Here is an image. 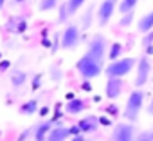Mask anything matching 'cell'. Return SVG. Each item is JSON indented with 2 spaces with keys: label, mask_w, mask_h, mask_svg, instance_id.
Segmentation results:
<instances>
[{
  "label": "cell",
  "mask_w": 153,
  "mask_h": 141,
  "mask_svg": "<svg viewBox=\"0 0 153 141\" xmlns=\"http://www.w3.org/2000/svg\"><path fill=\"white\" fill-rule=\"evenodd\" d=\"M144 91L142 89H135L130 92L128 100H126V105H124V110H123V118L128 119L130 123H137L139 119V114L144 107Z\"/></svg>",
  "instance_id": "1"
},
{
  "label": "cell",
  "mask_w": 153,
  "mask_h": 141,
  "mask_svg": "<svg viewBox=\"0 0 153 141\" xmlns=\"http://www.w3.org/2000/svg\"><path fill=\"white\" fill-rule=\"evenodd\" d=\"M76 69L81 74L83 80H94L103 73V63L97 62L96 58H92L88 52H85L78 62H76Z\"/></svg>",
  "instance_id": "2"
},
{
  "label": "cell",
  "mask_w": 153,
  "mask_h": 141,
  "mask_svg": "<svg viewBox=\"0 0 153 141\" xmlns=\"http://www.w3.org/2000/svg\"><path fill=\"white\" fill-rule=\"evenodd\" d=\"M135 65H137L135 58H119L106 65L105 74H106V78H124L126 74H130L133 70Z\"/></svg>",
  "instance_id": "3"
},
{
  "label": "cell",
  "mask_w": 153,
  "mask_h": 141,
  "mask_svg": "<svg viewBox=\"0 0 153 141\" xmlns=\"http://www.w3.org/2000/svg\"><path fill=\"white\" fill-rule=\"evenodd\" d=\"M81 42V29L78 26H67L63 31H61V36H59V47L65 49V51H74L76 47L79 45Z\"/></svg>",
  "instance_id": "4"
},
{
  "label": "cell",
  "mask_w": 153,
  "mask_h": 141,
  "mask_svg": "<svg viewBox=\"0 0 153 141\" xmlns=\"http://www.w3.org/2000/svg\"><path fill=\"white\" fill-rule=\"evenodd\" d=\"M106 40H105V36L103 34H94L92 38H90V42H88V45H87V52L92 56V58H96L97 62H105V56H106Z\"/></svg>",
  "instance_id": "5"
},
{
  "label": "cell",
  "mask_w": 153,
  "mask_h": 141,
  "mask_svg": "<svg viewBox=\"0 0 153 141\" xmlns=\"http://www.w3.org/2000/svg\"><path fill=\"white\" fill-rule=\"evenodd\" d=\"M117 6H119V0H101V4L97 8V24L101 27H105L110 22V18L114 16Z\"/></svg>",
  "instance_id": "6"
},
{
  "label": "cell",
  "mask_w": 153,
  "mask_h": 141,
  "mask_svg": "<svg viewBox=\"0 0 153 141\" xmlns=\"http://www.w3.org/2000/svg\"><path fill=\"white\" fill-rule=\"evenodd\" d=\"M149 74H151L149 58H148V56L139 58V62H137V74H135V82H133L135 87H137V89L144 87V85L148 83V80H149Z\"/></svg>",
  "instance_id": "7"
},
{
  "label": "cell",
  "mask_w": 153,
  "mask_h": 141,
  "mask_svg": "<svg viewBox=\"0 0 153 141\" xmlns=\"http://www.w3.org/2000/svg\"><path fill=\"white\" fill-rule=\"evenodd\" d=\"M135 139V127L133 123H117L112 132V141H133Z\"/></svg>",
  "instance_id": "8"
},
{
  "label": "cell",
  "mask_w": 153,
  "mask_h": 141,
  "mask_svg": "<svg viewBox=\"0 0 153 141\" xmlns=\"http://www.w3.org/2000/svg\"><path fill=\"white\" fill-rule=\"evenodd\" d=\"M123 89H124L123 78H108L105 85V96L108 100H117L123 94Z\"/></svg>",
  "instance_id": "9"
},
{
  "label": "cell",
  "mask_w": 153,
  "mask_h": 141,
  "mask_svg": "<svg viewBox=\"0 0 153 141\" xmlns=\"http://www.w3.org/2000/svg\"><path fill=\"white\" fill-rule=\"evenodd\" d=\"M78 127H79V130H81L83 136H85V134H90V132H96V130L101 127L99 116H94V114L85 116V118H81V119L78 121Z\"/></svg>",
  "instance_id": "10"
},
{
  "label": "cell",
  "mask_w": 153,
  "mask_h": 141,
  "mask_svg": "<svg viewBox=\"0 0 153 141\" xmlns=\"http://www.w3.org/2000/svg\"><path fill=\"white\" fill-rule=\"evenodd\" d=\"M70 128L65 127V125H54L47 136V141H67L70 139Z\"/></svg>",
  "instance_id": "11"
},
{
  "label": "cell",
  "mask_w": 153,
  "mask_h": 141,
  "mask_svg": "<svg viewBox=\"0 0 153 141\" xmlns=\"http://www.w3.org/2000/svg\"><path fill=\"white\" fill-rule=\"evenodd\" d=\"M54 127V121L52 119H45V121H40L34 128V141H47V136L51 132V128Z\"/></svg>",
  "instance_id": "12"
},
{
  "label": "cell",
  "mask_w": 153,
  "mask_h": 141,
  "mask_svg": "<svg viewBox=\"0 0 153 141\" xmlns=\"http://www.w3.org/2000/svg\"><path fill=\"white\" fill-rule=\"evenodd\" d=\"M85 109H87V103H85V100H79V98H70L65 103V112L67 114H72V116L81 114Z\"/></svg>",
  "instance_id": "13"
},
{
  "label": "cell",
  "mask_w": 153,
  "mask_h": 141,
  "mask_svg": "<svg viewBox=\"0 0 153 141\" xmlns=\"http://www.w3.org/2000/svg\"><path fill=\"white\" fill-rule=\"evenodd\" d=\"M137 29H139V33H142V34H146V33H149V31L153 29V11L146 13V15L139 20Z\"/></svg>",
  "instance_id": "14"
},
{
  "label": "cell",
  "mask_w": 153,
  "mask_h": 141,
  "mask_svg": "<svg viewBox=\"0 0 153 141\" xmlns=\"http://www.w3.org/2000/svg\"><path fill=\"white\" fill-rule=\"evenodd\" d=\"M38 107H40V101H38V98H36V100H29V101L22 103L18 110H20V114H27V116H33V114H36Z\"/></svg>",
  "instance_id": "15"
},
{
  "label": "cell",
  "mask_w": 153,
  "mask_h": 141,
  "mask_svg": "<svg viewBox=\"0 0 153 141\" xmlns=\"http://www.w3.org/2000/svg\"><path fill=\"white\" fill-rule=\"evenodd\" d=\"M25 82H27V74L24 70H13L11 73V83H13L15 89H20Z\"/></svg>",
  "instance_id": "16"
},
{
  "label": "cell",
  "mask_w": 153,
  "mask_h": 141,
  "mask_svg": "<svg viewBox=\"0 0 153 141\" xmlns=\"http://www.w3.org/2000/svg\"><path fill=\"white\" fill-rule=\"evenodd\" d=\"M123 51H124L123 44H121V42H114V44L110 45L108 60H110V62H114V60H119V58H123Z\"/></svg>",
  "instance_id": "17"
},
{
  "label": "cell",
  "mask_w": 153,
  "mask_h": 141,
  "mask_svg": "<svg viewBox=\"0 0 153 141\" xmlns=\"http://www.w3.org/2000/svg\"><path fill=\"white\" fill-rule=\"evenodd\" d=\"M137 4H139V0H119V6H117V9H119V13H121V15H124V13L135 11Z\"/></svg>",
  "instance_id": "18"
},
{
  "label": "cell",
  "mask_w": 153,
  "mask_h": 141,
  "mask_svg": "<svg viewBox=\"0 0 153 141\" xmlns=\"http://www.w3.org/2000/svg\"><path fill=\"white\" fill-rule=\"evenodd\" d=\"M58 13H59V16H58V22H59V24L67 22V20L72 16V13H70V8H68V4H67V2H61V4L58 6Z\"/></svg>",
  "instance_id": "19"
},
{
  "label": "cell",
  "mask_w": 153,
  "mask_h": 141,
  "mask_svg": "<svg viewBox=\"0 0 153 141\" xmlns=\"http://www.w3.org/2000/svg\"><path fill=\"white\" fill-rule=\"evenodd\" d=\"M58 6H59V4H58V0H40L38 9H40V11H43V13H47V11L56 9Z\"/></svg>",
  "instance_id": "20"
},
{
  "label": "cell",
  "mask_w": 153,
  "mask_h": 141,
  "mask_svg": "<svg viewBox=\"0 0 153 141\" xmlns=\"http://www.w3.org/2000/svg\"><path fill=\"white\" fill-rule=\"evenodd\" d=\"M49 74H51V80L52 82H61V78H63V70L58 67V65H51V69H49Z\"/></svg>",
  "instance_id": "21"
},
{
  "label": "cell",
  "mask_w": 153,
  "mask_h": 141,
  "mask_svg": "<svg viewBox=\"0 0 153 141\" xmlns=\"http://www.w3.org/2000/svg\"><path fill=\"white\" fill-rule=\"evenodd\" d=\"M85 2H87V0H67V4H68L72 15H74V13H78V11L85 6Z\"/></svg>",
  "instance_id": "22"
},
{
  "label": "cell",
  "mask_w": 153,
  "mask_h": 141,
  "mask_svg": "<svg viewBox=\"0 0 153 141\" xmlns=\"http://www.w3.org/2000/svg\"><path fill=\"white\" fill-rule=\"evenodd\" d=\"M133 141H153V128H148V130L139 132Z\"/></svg>",
  "instance_id": "23"
},
{
  "label": "cell",
  "mask_w": 153,
  "mask_h": 141,
  "mask_svg": "<svg viewBox=\"0 0 153 141\" xmlns=\"http://www.w3.org/2000/svg\"><path fill=\"white\" fill-rule=\"evenodd\" d=\"M133 16H135V11H130V13H124V15H121L119 26H121V27H128V26L133 22Z\"/></svg>",
  "instance_id": "24"
},
{
  "label": "cell",
  "mask_w": 153,
  "mask_h": 141,
  "mask_svg": "<svg viewBox=\"0 0 153 141\" xmlns=\"http://www.w3.org/2000/svg\"><path fill=\"white\" fill-rule=\"evenodd\" d=\"M149 45H153V29H151L149 33H146L144 38H142V47L146 49V47H149Z\"/></svg>",
  "instance_id": "25"
},
{
  "label": "cell",
  "mask_w": 153,
  "mask_h": 141,
  "mask_svg": "<svg viewBox=\"0 0 153 141\" xmlns=\"http://www.w3.org/2000/svg\"><path fill=\"white\" fill-rule=\"evenodd\" d=\"M92 13H94V8H88L87 13H85V16H83V27H85V29L90 26V16H92Z\"/></svg>",
  "instance_id": "26"
},
{
  "label": "cell",
  "mask_w": 153,
  "mask_h": 141,
  "mask_svg": "<svg viewBox=\"0 0 153 141\" xmlns=\"http://www.w3.org/2000/svg\"><path fill=\"white\" fill-rule=\"evenodd\" d=\"M40 85H42V76L38 74V76H34V80H33V91H38Z\"/></svg>",
  "instance_id": "27"
},
{
  "label": "cell",
  "mask_w": 153,
  "mask_h": 141,
  "mask_svg": "<svg viewBox=\"0 0 153 141\" xmlns=\"http://www.w3.org/2000/svg\"><path fill=\"white\" fill-rule=\"evenodd\" d=\"M68 128H70V136H79V134H81V130H79L78 123H76V125H72V127H68Z\"/></svg>",
  "instance_id": "28"
},
{
  "label": "cell",
  "mask_w": 153,
  "mask_h": 141,
  "mask_svg": "<svg viewBox=\"0 0 153 141\" xmlns=\"http://www.w3.org/2000/svg\"><path fill=\"white\" fill-rule=\"evenodd\" d=\"M27 29V22L25 20H22V22H18V27H16V31L15 33H24Z\"/></svg>",
  "instance_id": "29"
},
{
  "label": "cell",
  "mask_w": 153,
  "mask_h": 141,
  "mask_svg": "<svg viewBox=\"0 0 153 141\" xmlns=\"http://www.w3.org/2000/svg\"><path fill=\"white\" fill-rule=\"evenodd\" d=\"M81 89H83L85 92H92V85H90V80H85V82H83V85H81Z\"/></svg>",
  "instance_id": "30"
},
{
  "label": "cell",
  "mask_w": 153,
  "mask_h": 141,
  "mask_svg": "<svg viewBox=\"0 0 153 141\" xmlns=\"http://www.w3.org/2000/svg\"><path fill=\"white\" fill-rule=\"evenodd\" d=\"M99 123H101V125H105V127H108V125H112V119H110V118H106V116H99Z\"/></svg>",
  "instance_id": "31"
},
{
  "label": "cell",
  "mask_w": 153,
  "mask_h": 141,
  "mask_svg": "<svg viewBox=\"0 0 153 141\" xmlns=\"http://www.w3.org/2000/svg\"><path fill=\"white\" fill-rule=\"evenodd\" d=\"M9 65H11V63H9L7 60H4L2 63H0V70H2V73H4V70H7V69H9Z\"/></svg>",
  "instance_id": "32"
},
{
  "label": "cell",
  "mask_w": 153,
  "mask_h": 141,
  "mask_svg": "<svg viewBox=\"0 0 153 141\" xmlns=\"http://www.w3.org/2000/svg\"><path fill=\"white\" fill-rule=\"evenodd\" d=\"M70 141H85V137H83V134H79V136H72Z\"/></svg>",
  "instance_id": "33"
},
{
  "label": "cell",
  "mask_w": 153,
  "mask_h": 141,
  "mask_svg": "<svg viewBox=\"0 0 153 141\" xmlns=\"http://www.w3.org/2000/svg\"><path fill=\"white\" fill-rule=\"evenodd\" d=\"M146 110H148V114H149V116H153V98H151V101H149V105H148V109H146Z\"/></svg>",
  "instance_id": "34"
},
{
  "label": "cell",
  "mask_w": 153,
  "mask_h": 141,
  "mask_svg": "<svg viewBox=\"0 0 153 141\" xmlns=\"http://www.w3.org/2000/svg\"><path fill=\"white\" fill-rule=\"evenodd\" d=\"M42 44H43V47H51V45H52L49 38H43V40H42Z\"/></svg>",
  "instance_id": "35"
},
{
  "label": "cell",
  "mask_w": 153,
  "mask_h": 141,
  "mask_svg": "<svg viewBox=\"0 0 153 141\" xmlns=\"http://www.w3.org/2000/svg\"><path fill=\"white\" fill-rule=\"evenodd\" d=\"M144 51H146V56H149V54L153 56V45H149V47H146Z\"/></svg>",
  "instance_id": "36"
},
{
  "label": "cell",
  "mask_w": 153,
  "mask_h": 141,
  "mask_svg": "<svg viewBox=\"0 0 153 141\" xmlns=\"http://www.w3.org/2000/svg\"><path fill=\"white\" fill-rule=\"evenodd\" d=\"M47 112H49V107H43V109H42V110H40V116H45V114H47Z\"/></svg>",
  "instance_id": "37"
},
{
  "label": "cell",
  "mask_w": 153,
  "mask_h": 141,
  "mask_svg": "<svg viewBox=\"0 0 153 141\" xmlns=\"http://www.w3.org/2000/svg\"><path fill=\"white\" fill-rule=\"evenodd\" d=\"M4 6H6V0H0V9H2Z\"/></svg>",
  "instance_id": "38"
}]
</instances>
